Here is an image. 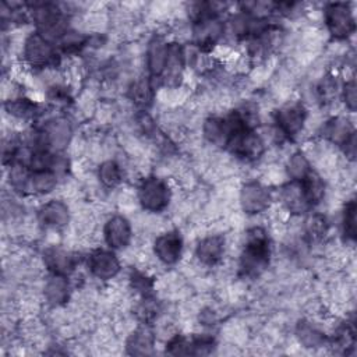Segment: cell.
<instances>
[{
  "mask_svg": "<svg viewBox=\"0 0 357 357\" xmlns=\"http://www.w3.org/2000/svg\"><path fill=\"white\" fill-rule=\"evenodd\" d=\"M170 188L163 178L146 177L137 190V199L139 205L149 213H159L167 208L170 202Z\"/></svg>",
  "mask_w": 357,
  "mask_h": 357,
  "instance_id": "6da1fadb",
  "label": "cell"
},
{
  "mask_svg": "<svg viewBox=\"0 0 357 357\" xmlns=\"http://www.w3.org/2000/svg\"><path fill=\"white\" fill-rule=\"evenodd\" d=\"M22 56L25 63L33 68H56L59 64L57 53L52 46L50 40L42 35L31 33L22 46Z\"/></svg>",
  "mask_w": 357,
  "mask_h": 357,
  "instance_id": "7a4b0ae2",
  "label": "cell"
},
{
  "mask_svg": "<svg viewBox=\"0 0 357 357\" xmlns=\"http://www.w3.org/2000/svg\"><path fill=\"white\" fill-rule=\"evenodd\" d=\"M324 21L336 39H346L354 32V13L347 3H331L325 7Z\"/></svg>",
  "mask_w": 357,
  "mask_h": 357,
  "instance_id": "3957f363",
  "label": "cell"
},
{
  "mask_svg": "<svg viewBox=\"0 0 357 357\" xmlns=\"http://www.w3.org/2000/svg\"><path fill=\"white\" fill-rule=\"evenodd\" d=\"M307 121V110L301 102H290L276 113L278 130L282 135L293 138L301 132Z\"/></svg>",
  "mask_w": 357,
  "mask_h": 357,
  "instance_id": "277c9868",
  "label": "cell"
},
{
  "mask_svg": "<svg viewBox=\"0 0 357 357\" xmlns=\"http://www.w3.org/2000/svg\"><path fill=\"white\" fill-rule=\"evenodd\" d=\"M271 191L269 188L258 181L245 183L238 194V202L245 213L255 215L266 211L271 205Z\"/></svg>",
  "mask_w": 357,
  "mask_h": 357,
  "instance_id": "5b68a950",
  "label": "cell"
},
{
  "mask_svg": "<svg viewBox=\"0 0 357 357\" xmlns=\"http://www.w3.org/2000/svg\"><path fill=\"white\" fill-rule=\"evenodd\" d=\"M183 252V238L178 231L169 230L159 234L153 243L156 259L165 265H173L180 261Z\"/></svg>",
  "mask_w": 357,
  "mask_h": 357,
  "instance_id": "8992f818",
  "label": "cell"
},
{
  "mask_svg": "<svg viewBox=\"0 0 357 357\" xmlns=\"http://www.w3.org/2000/svg\"><path fill=\"white\" fill-rule=\"evenodd\" d=\"M132 237V229L128 219L123 215L110 216L103 226V238L113 250L126 248Z\"/></svg>",
  "mask_w": 357,
  "mask_h": 357,
  "instance_id": "52a82bcc",
  "label": "cell"
},
{
  "mask_svg": "<svg viewBox=\"0 0 357 357\" xmlns=\"http://www.w3.org/2000/svg\"><path fill=\"white\" fill-rule=\"evenodd\" d=\"M88 268L95 278L100 280H109L120 272V261L114 252L98 248L89 254Z\"/></svg>",
  "mask_w": 357,
  "mask_h": 357,
  "instance_id": "ba28073f",
  "label": "cell"
},
{
  "mask_svg": "<svg viewBox=\"0 0 357 357\" xmlns=\"http://www.w3.org/2000/svg\"><path fill=\"white\" fill-rule=\"evenodd\" d=\"M38 222L49 229H61L70 222V208L61 199H50L38 209Z\"/></svg>",
  "mask_w": 357,
  "mask_h": 357,
  "instance_id": "9c48e42d",
  "label": "cell"
},
{
  "mask_svg": "<svg viewBox=\"0 0 357 357\" xmlns=\"http://www.w3.org/2000/svg\"><path fill=\"white\" fill-rule=\"evenodd\" d=\"M226 250V241L223 236L211 234L198 241L195 247V257L199 264L206 266H213L222 261Z\"/></svg>",
  "mask_w": 357,
  "mask_h": 357,
  "instance_id": "30bf717a",
  "label": "cell"
},
{
  "mask_svg": "<svg viewBox=\"0 0 357 357\" xmlns=\"http://www.w3.org/2000/svg\"><path fill=\"white\" fill-rule=\"evenodd\" d=\"M279 197L282 201V206L289 213H304L311 206L304 194L301 181L290 180L289 183L283 184Z\"/></svg>",
  "mask_w": 357,
  "mask_h": 357,
  "instance_id": "8fae6325",
  "label": "cell"
},
{
  "mask_svg": "<svg viewBox=\"0 0 357 357\" xmlns=\"http://www.w3.org/2000/svg\"><path fill=\"white\" fill-rule=\"evenodd\" d=\"M43 264L53 275L66 276L74 271L75 258L61 247H50L43 254Z\"/></svg>",
  "mask_w": 357,
  "mask_h": 357,
  "instance_id": "7c38bea8",
  "label": "cell"
},
{
  "mask_svg": "<svg viewBox=\"0 0 357 357\" xmlns=\"http://www.w3.org/2000/svg\"><path fill=\"white\" fill-rule=\"evenodd\" d=\"M167 45L162 36H155L149 40L146 49V67L153 77L163 74L166 57H167Z\"/></svg>",
  "mask_w": 357,
  "mask_h": 357,
  "instance_id": "4fadbf2b",
  "label": "cell"
},
{
  "mask_svg": "<svg viewBox=\"0 0 357 357\" xmlns=\"http://www.w3.org/2000/svg\"><path fill=\"white\" fill-rule=\"evenodd\" d=\"M324 135L333 144L342 145L350 135L354 134V128L347 117L336 116L328 120L322 127Z\"/></svg>",
  "mask_w": 357,
  "mask_h": 357,
  "instance_id": "5bb4252c",
  "label": "cell"
},
{
  "mask_svg": "<svg viewBox=\"0 0 357 357\" xmlns=\"http://www.w3.org/2000/svg\"><path fill=\"white\" fill-rule=\"evenodd\" d=\"M68 294H70V286L66 276L53 275L45 283L43 296L50 305H54V307L61 305L68 300Z\"/></svg>",
  "mask_w": 357,
  "mask_h": 357,
  "instance_id": "9a60e30c",
  "label": "cell"
},
{
  "mask_svg": "<svg viewBox=\"0 0 357 357\" xmlns=\"http://www.w3.org/2000/svg\"><path fill=\"white\" fill-rule=\"evenodd\" d=\"M6 112L17 120H28L35 117V114L39 113L38 105L29 99V98H22V96H15L13 99L6 100L4 103Z\"/></svg>",
  "mask_w": 357,
  "mask_h": 357,
  "instance_id": "2e32d148",
  "label": "cell"
},
{
  "mask_svg": "<svg viewBox=\"0 0 357 357\" xmlns=\"http://www.w3.org/2000/svg\"><path fill=\"white\" fill-rule=\"evenodd\" d=\"M56 187H57V174L53 173L52 170H39V172H32L28 192L45 195L56 190Z\"/></svg>",
  "mask_w": 357,
  "mask_h": 357,
  "instance_id": "e0dca14e",
  "label": "cell"
},
{
  "mask_svg": "<svg viewBox=\"0 0 357 357\" xmlns=\"http://www.w3.org/2000/svg\"><path fill=\"white\" fill-rule=\"evenodd\" d=\"M303 190L310 205H317L325 198V183L324 178L314 170H311L303 180Z\"/></svg>",
  "mask_w": 357,
  "mask_h": 357,
  "instance_id": "ac0fdd59",
  "label": "cell"
},
{
  "mask_svg": "<svg viewBox=\"0 0 357 357\" xmlns=\"http://www.w3.org/2000/svg\"><path fill=\"white\" fill-rule=\"evenodd\" d=\"M130 99L141 107H145L153 100V86L148 78H138L128 88Z\"/></svg>",
  "mask_w": 357,
  "mask_h": 357,
  "instance_id": "d6986e66",
  "label": "cell"
},
{
  "mask_svg": "<svg viewBox=\"0 0 357 357\" xmlns=\"http://www.w3.org/2000/svg\"><path fill=\"white\" fill-rule=\"evenodd\" d=\"M98 178L103 187L114 188L116 185L120 184V181L123 178L121 166L116 160H112V159L103 160L98 169Z\"/></svg>",
  "mask_w": 357,
  "mask_h": 357,
  "instance_id": "ffe728a7",
  "label": "cell"
},
{
  "mask_svg": "<svg viewBox=\"0 0 357 357\" xmlns=\"http://www.w3.org/2000/svg\"><path fill=\"white\" fill-rule=\"evenodd\" d=\"M310 160L303 152H294L286 163V174L290 177V180L301 181L310 172H311Z\"/></svg>",
  "mask_w": 357,
  "mask_h": 357,
  "instance_id": "44dd1931",
  "label": "cell"
},
{
  "mask_svg": "<svg viewBox=\"0 0 357 357\" xmlns=\"http://www.w3.org/2000/svg\"><path fill=\"white\" fill-rule=\"evenodd\" d=\"M304 233L311 243L322 241L328 233L326 218L321 213H314L308 216L304 225Z\"/></svg>",
  "mask_w": 357,
  "mask_h": 357,
  "instance_id": "7402d4cb",
  "label": "cell"
},
{
  "mask_svg": "<svg viewBox=\"0 0 357 357\" xmlns=\"http://www.w3.org/2000/svg\"><path fill=\"white\" fill-rule=\"evenodd\" d=\"M152 346H153V336L145 328L137 329L135 332H132L127 340V347L131 349V353H135V354L149 353Z\"/></svg>",
  "mask_w": 357,
  "mask_h": 357,
  "instance_id": "603a6c76",
  "label": "cell"
},
{
  "mask_svg": "<svg viewBox=\"0 0 357 357\" xmlns=\"http://www.w3.org/2000/svg\"><path fill=\"white\" fill-rule=\"evenodd\" d=\"M297 336L300 339V343H303L305 347H318L324 346L325 343L324 333L310 322H303L298 325Z\"/></svg>",
  "mask_w": 357,
  "mask_h": 357,
  "instance_id": "cb8c5ba5",
  "label": "cell"
},
{
  "mask_svg": "<svg viewBox=\"0 0 357 357\" xmlns=\"http://www.w3.org/2000/svg\"><path fill=\"white\" fill-rule=\"evenodd\" d=\"M343 231L347 238L354 240V237H356V204L353 199L349 201L344 206Z\"/></svg>",
  "mask_w": 357,
  "mask_h": 357,
  "instance_id": "d4e9b609",
  "label": "cell"
},
{
  "mask_svg": "<svg viewBox=\"0 0 357 357\" xmlns=\"http://www.w3.org/2000/svg\"><path fill=\"white\" fill-rule=\"evenodd\" d=\"M342 99L350 112L356 109V82L353 78L347 79L342 88Z\"/></svg>",
  "mask_w": 357,
  "mask_h": 357,
  "instance_id": "484cf974",
  "label": "cell"
}]
</instances>
